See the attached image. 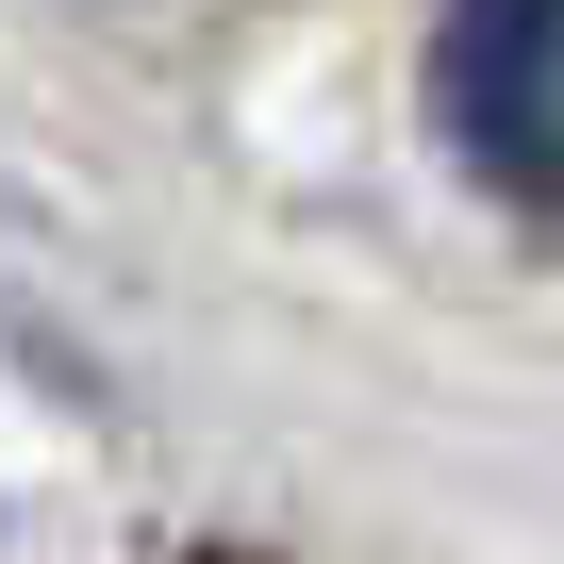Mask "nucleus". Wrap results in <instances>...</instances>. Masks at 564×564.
I'll return each instance as SVG.
<instances>
[{
    "instance_id": "obj_1",
    "label": "nucleus",
    "mask_w": 564,
    "mask_h": 564,
    "mask_svg": "<svg viewBox=\"0 0 564 564\" xmlns=\"http://www.w3.org/2000/svg\"><path fill=\"white\" fill-rule=\"evenodd\" d=\"M432 100H448V150L498 199H547L564 183V0H448Z\"/></svg>"
}]
</instances>
